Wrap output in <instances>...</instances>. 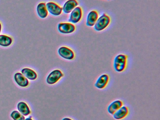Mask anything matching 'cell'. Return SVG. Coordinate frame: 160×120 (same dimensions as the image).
I'll list each match as a JSON object with an SVG mask.
<instances>
[{
	"label": "cell",
	"instance_id": "obj_1",
	"mask_svg": "<svg viewBox=\"0 0 160 120\" xmlns=\"http://www.w3.org/2000/svg\"><path fill=\"white\" fill-rule=\"evenodd\" d=\"M128 56L125 54H119L114 58L113 67L118 73L124 72L127 68Z\"/></svg>",
	"mask_w": 160,
	"mask_h": 120
},
{
	"label": "cell",
	"instance_id": "obj_2",
	"mask_svg": "<svg viewBox=\"0 0 160 120\" xmlns=\"http://www.w3.org/2000/svg\"><path fill=\"white\" fill-rule=\"evenodd\" d=\"M111 22L110 17L106 13H103L98 18L94 25V29L97 32H101L108 27Z\"/></svg>",
	"mask_w": 160,
	"mask_h": 120
},
{
	"label": "cell",
	"instance_id": "obj_3",
	"mask_svg": "<svg viewBox=\"0 0 160 120\" xmlns=\"http://www.w3.org/2000/svg\"><path fill=\"white\" fill-rule=\"evenodd\" d=\"M64 76V73L60 69H57L51 71L47 78L46 81L48 84H56Z\"/></svg>",
	"mask_w": 160,
	"mask_h": 120
},
{
	"label": "cell",
	"instance_id": "obj_4",
	"mask_svg": "<svg viewBox=\"0 0 160 120\" xmlns=\"http://www.w3.org/2000/svg\"><path fill=\"white\" fill-rule=\"evenodd\" d=\"M59 55L65 60H74L75 58V53L74 51L69 47L62 46L60 47L58 50Z\"/></svg>",
	"mask_w": 160,
	"mask_h": 120
},
{
	"label": "cell",
	"instance_id": "obj_5",
	"mask_svg": "<svg viewBox=\"0 0 160 120\" xmlns=\"http://www.w3.org/2000/svg\"><path fill=\"white\" fill-rule=\"evenodd\" d=\"M110 76L108 74H103L97 79L94 87L99 90H103L107 87L110 82Z\"/></svg>",
	"mask_w": 160,
	"mask_h": 120
},
{
	"label": "cell",
	"instance_id": "obj_6",
	"mask_svg": "<svg viewBox=\"0 0 160 120\" xmlns=\"http://www.w3.org/2000/svg\"><path fill=\"white\" fill-rule=\"evenodd\" d=\"M58 30L62 34H70L75 31L76 26L71 22H62L58 24Z\"/></svg>",
	"mask_w": 160,
	"mask_h": 120
},
{
	"label": "cell",
	"instance_id": "obj_7",
	"mask_svg": "<svg viewBox=\"0 0 160 120\" xmlns=\"http://www.w3.org/2000/svg\"><path fill=\"white\" fill-rule=\"evenodd\" d=\"M83 16L82 8L78 6L74 8L70 14L69 21L71 23H77L80 21Z\"/></svg>",
	"mask_w": 160,
	"mask_h": 120
},
{
	"label": "cell",
	"instance_id": "obj_8",
	"mask_svg": "<svg viewBox=\"0 0 160 120\" xmlns=\"http://www.w3.org/2000/svg\"><path fill=\"white\" fill-rule=\"evenodd\" d=\"M46 6L48 12L53 16H60L62 13V8L55 2H48L46 4Z\"/></svg>",
	"mask_w": 160,
	"mask_h": 120
},
{
	"label": "cell",
	"instance_id": "obj_9",
	"mask_svg": "<svg viewBox=\"0 0 160 120\" xmlns=\"http://www.w3.org/2000/svg\"><path fill=\"white\" fill-rule=\"evenodd\" d=\"M130 113V108L127 106H123L119 109L114 114L113 118L116 120H122L125 119Z\"/></svg>",
	"mask_w": 160,
	"mask_h": 120
},
{
	"label": "cell",
	"instance_id": "obj_10",
	"mask_svg": "<svg viewBox=\"0 0 160 120\" xmlns=\"http://www.w3.org/2000/svg\"><path fill=\"white\" fill-rule=\"evenodd\" d=\"M124 105L122 100L117 99L111 102L107 108L108 112L110 115H113L120 108Z\"/></svg>",
	"mask_w": 160,
	"mask_h": 120
},
{
	"label": "cell",
	"instance_id": "obj_11",
	"mask_svg": "<svg viewBox=\"0 0 160 120\" xmlns=\"http://www.w3.org/2000/svg\"><path fill=\"white\" fill-rule=\"evenodd\" d=\"M99 18V13L97 10H92L90 11L87 18L86 24L87 26L92 27L94 25Z\"/></svg>",
	"mask_w": 160,
	"mask_h": 120
},
{
	"label": "cell",
	"instance_id": "obj_12",
	"mask_svg": "<svg viewBox=\"0 0 160 120\" xmlns=\"http://www.w3.org/2000/svg\"><path fill=\"white\" fill-rule=\"evenodd\" d=\"M78 2L77 0H68L63 5L62 11L65 14H69L78 6Z\"/></svg>",
	"mask_w": 160,
	"mask_h": 120
},
{
	"label": "cell",
	"instance_id": "obj_13",
	"mask_svg": "<svg viewBox=\"0 0 160 120\" xmlns=\"http://www.w3.org/2000/svg\"><path fill=\"white\" fill-rule=\"evenodd\" d=\"M14 80L21 87H27L29 84L28 79L20 72H17L14 75Z\"/></svg>",
	"mask_w": 160,
	"mask_h": 120
},
{
	"label": "cell",
	"instance_id": "obj_14",
	"mask_svg": "<svg viewBox=\"0 0 160 120\" xmlns=\"http://www.w3.org/2000/svg\"><path fill=\"white\" fill-rule=\"evenodd\" d=\"M37 12L38 16L41 18H45L48 16V12L46 4L40 2L37 7Z\"/></svg>",
	"mask_w": 160,
	"mask_h": 120
},
{
	"label": "cell",
	"instance_id": "obj_15",
	"mask_svg": "<svg viewBox=\"0 0 160 120\" xmlns=\"http://www.w3.org/2000/svg\"><path fill=\"white\" fill-rule=\"evenodd\" d=\"M21 73L26 77L27 78L31 80H34L38 77L37 73L34 70L28 68H23L21 70Z\"/></svg>",
	"mask_w": 160,
	"mask_h": 120
},
{
	"label": "cell",
	"instance_id": "obj_16",
	"mask_svg": "<svg viewBox=\"0 0 160 120\" xmlns=\"http://www.w3.org/2000/svg\"><path fill=\"white\" fill-rule=\"evenodd\" d=\"M18 109L24 116H28L31 113V111L27 103L24 101L19 102L17 105Z\"/></svg>",
	"mask_w": 160,
	"mask_h": 120
},
{
	"label": "cell",
	"instance_id": "obj_17",
	"mask_svg": "<svg viewBox=\"0 0 160 120\" xmlns=\"http://www.w3.org/2000/svg\"><path fill=\"white\" fill-rule=\"evenodd\" d=\"M13 43V39L11 37L6 35H0V46L8 47Z\"/></svg>",
	"mask_w": 160,
	"mask_h": 120
},
{
	"label": "cell",
	"instance_id": "obj_18",
	"mask_svg": "<svg viewBox=\"0 0 160 120\" xmlns=\"http://www.w3.org/2000/svg\"><path fill=\"white\" fill-rule=\"evenodd\" d=\"M11 116L14 120H25L26 119L23 114L17 110L13 111L11 113Z\"/></svg>",
	"mask_w": 160,
	"mask_h": 120
},
{
	"label": "cell",
	"instance_id": "obj_19",
	"mask_svg": "<svg viewBox=\"0 0 160 120\" xmlns=\"http://www.w3.org/2000/svg\"><path fill=\"white\" fill-rule=\"evenodd\" d=\"M62 120H74L72 118H70V117H64L63 119H62Z\"/></svg>",
	"mask_w": 160,
	"mask_h": 120
},
{
	"label": "cell",
	"instance_id": "obj_20",
	"mask_svg": "<svg viewBox=\"0 0 160 120\" xmlns=\"http://www.w3.org/2000/svg\"><path fill=\"white\" fill-rule=\"evenodd\" d=\"M25 120H33L32 119V116H30L28 118H27V119H25Z\"/></svg>",
	"mask_w": 160,
	"mask_h": 120
},
{
	"label": "cell",
	"instance_id": "obj_21",
	"mask_svg": "<svg viewBox=\"0 0 160 120\" xmlns=\"http://www.w3.org/2000/svg\"><path fill=\"white\" fill-rule=\"evenodd\" d=\"M2 30V24L1 22H0V33L1 32Z\"/></svg>",
	"mask_w": 160,
	"mask_h": 120
},
{
	"label": "cell",
	"instance_id": "obj_22",
	"mask_svg": "<svg viewBox=\"0 0 160 120\" xmlns=\"http://www.w3.org/2000/svg\"><path fill=\"white\" fill-rule=\"evenodd\" d=\"M108 1H110V0H108Z\"/></svg>",
	"mask_w": 160,
	"mask_h": 120
}]
</instances>
